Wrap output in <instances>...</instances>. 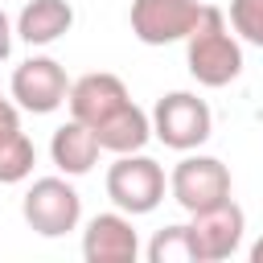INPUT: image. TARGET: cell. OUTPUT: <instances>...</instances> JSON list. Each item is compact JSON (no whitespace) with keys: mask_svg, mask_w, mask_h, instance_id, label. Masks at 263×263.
<instances>
[{"mask_svg":"<svg viewBox=\"0 0 263 263\" xmlns=\"http://www.w3.org/2000/svg\"><path fill=\"white\" fill-rule=\"evenodd\" d=\"M205 4L197 0H132V33L144 45L185 41Z\"/></svg>","mask_w":263,"mask_h":263,"instance_id":"cell-6","label":"cell"},{"mask_svg":"<svg viewBox=\"0 0 263 263\" xmlns=\"http://www.w3.org/2000/svg\"><path fill=\"white\" fill-rule=\"evenodd\" d=\"M33 164H37V148H33V140H29L21 127L4 132V136H0V185H16V181H25V177L33 173Z\"/></svg>","mask_w":263,"mask_h":263,"instance_id":"cell-14","label":"cell"},{"mask_svg":"<svg viewBox=\"0 0 263 263\" xmlns=\"http://www.w3.org/2000/svg\"><path fill=\"white\" fill-rule=\"evenodd\" d=\"M12 127H21V115H16V107H12L8 99H0V136L12 132Z\"/></svg>","mask_w":263,"mask_h":263,"instance_id":"cell-17","label":"cell"},{"mask_svg":"<svg viewBox=\"0 0 263 263\" xmlns=\"http://www.w3.org/2000/svg\"><path fill=\"white\" fill-rule=\"evenodd\" d=\"M99 144L115 156H127V152H140L148 140H152V115H144L136 103H123L111 119H103L95 127Z\"/></svg>","mask_w":263,"mask_h":263,"instance_id":"cell-13","label":"cell"},{"mask_svg":"<svg viewBox=\"0 0 263 263\" xmlns=\"http://www.w3.org/2000/svg\"><path fill=\"white\" fill-rule=\"evenodd\" d=\"M189 230H193V242H197V259H201V263H222V259H230V255L238 251L242 230H247V218H242V210L226 197V201L193 214Z\"/></svg>","mask_w":263,"mask_h":263,"instance_id":"cell-8","label":"cell"},{"mask_svg":"<svg viewBox=\"0 0 263 263\" xmlns=\"http://www.w3.org/2000/svg\"><path fill=\"white\" fill-rule=\"evenodd\" d=\"M148 263H201L189 226H164L148 242Z\"/></svg>","mask_w":263,"mask_h":263,"instance_id":"cell-15","label":"cell"},{"mask_svg":"<svg viewBox=\"0 0 263 263\" xmlns=\"http://www.w3.org/2000/svg\"><path fill=\"white\" fill-rule=\"evenodd\" d=\"M70 119H82L86 127H99L103 119H111L123 103H132L127 99V86H123V78H115V74H82L78 82H70Z\"/></svg>","mask_w":263,"mask_h":263,"instance_id":"cell-10","label":"cell"},{"mask_svg":"<svg viewBox=\"0 0 263 263\" xmlns=\"http://www.w3.org/2000/svg\"><path fill=\"white\" fill-rule=\"evenodd\" d=\"M8 53H12V21L0 12V62H4Z\"/></svg>","mask_w":263,"mask_h":263,"instance_id":"cell-18","label":"cell"},{"mask_svg":"<svg viewBox=\"0 0 263 263\" xmlns=\"http://www.w3.org/2000/svg\"><path fill=\"white\" fill-rule=\"evenodd\" d=\"M12 99L21 111L49 115L70 99V78L53 58H29L12 70Z\"/></svg>","mask_w":263,"mask_h":263,"instance_id":"cell-7","label":"cell"},{"mask_svg":"<svg viewBox=\"0 0 263 263\" xmlns=\"http://www.w3.org/2000/svg\"><path fill=\"white\" fill-rule=\"evenodd\" d=\"M230 25L242 41L263 49V0H230Z\"/></svg>","mask_w":263,"mask_h":263,"instance_id":"cell-16","label":"cell"},{"mask_svg":"<svg viewBox=\"0 0 263 263\" xmlns=\"http://www.w3.org/2000/svg\"><path fill=\"white\" fill-rule=\"evenodd\" d=\"M74 25V8L66 0H29L16 16V37L29 45H53Z\"/></svg>","mask_w":263,"mask_h":263,"instance_id":"cell-12","label":"cell"},{"mask_svg":"<svg viewBox=\"0 0 263 263\" xmlns=\"http://www.w3.org/2000/svg\"><path fill=\"white\" fill-rule=\"evenodd\" d=\"M251 263H263V238H259V242L251 247Z\"/></svg>","mask_w":263,"mask_h":263,"instance_id":"cell-19","label":"cell"},{"mask_svg":"<svg viewBox=\"0 0 263 263\" xmlns=\"http://www.w3.org/2000/svg\"><path fill=\"white\" fill-rule=\"evenodd\" d=\"M140 238L132 214H95L82 230V259L86 263H136Z\"/></svg>","mask_w":263,"mask_h":263,"instance_id":"cell-9","label":"cell"},{"mask_svg":"<svg viewBox=\"0 0 263 263\" xmlns=\"http://www.w3.org/2000/svg\"><path fill=\"white\" fill-rule=\"evenodd\" d=\"M214 132V115L205 107V99L189 95V90H173L152 107V136L173 148V152H193L210 140Z\"/></svg>","mask_w":263,"mask_h":263,"instance_id":"cell-2","label":"cell"},{"mask_svg":"<svg viewBox=\"0 0 263 263\" xmlns=\"http://www.w3.org/2000/svg\"><path fill=\"white\" fill-rule=\"evenodd\" d=\"M25 222L41 234V238H62L78 226L82 218V197L66 177H41L29 185L25 201H21Z\"/></svg>","mask_w":263,"mask_h":263,"instance_id":"cell-4","label":"cell"},{"mask_svg":"<svg viewBox=\"0 0 263 263\" xmlns=\"http://www.w3.org/2000/svg\"><path fill=\"white\" fill-rule=\"evenodd\" d=\"M99 152H103V144H99L95 127H86L82 119L62 123V127L53 132V140H49V156H53V164H58L66 177L90 173L95 160H99Z\"/></svg>","mask_w":263,"mask_h":263,"instance_id":"cell-11","label":"cell"},{"mask_svg":"<svg viewBox=\"0 0 263 263\" xmlns=\"http://www.w3.org/2000/svg\"><path fill=\"white\" fill-rule=\"evenodd\" d=\"M168 189H173V201L185 214H201V210L230 197V168L218 156H185L173 168Z\"/></svg>","mask_w":263,"mask_h":263,"instance_id":"cell-5","label":"cell"},{"mask_svg":"<svg viewBox=\"0 0 263 263\" xmlns=\"http://www.w3.org/2000/svg\"><path fill=\"white\" fill-rule=\"evenodd\" d=\"M185 66L201 86H226L242 74V45L226 29L222 8H201L193 33L185 37Z\"/></svg>","mask_w":263,"mask_h":263,"instance_id":"cell-1","label":"cell"},{"mask_svg":"<svg viewBox=\"0 0 263 263\" xmlns=\"http://www.w3.org/2000/svg\"><path fill=\"white\" fill-rule=\"evenodd\" d=\"M107 197L132 218L152 214L164 201V168L144 152H127L107 168Z\"/></svg>","mask_w":263,"mask_h":263,"instance_id":"cell-3","label":"cell"}]
</instances>
